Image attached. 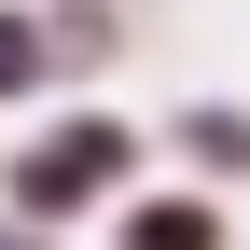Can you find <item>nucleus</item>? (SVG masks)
Segmentation results:
<instances>
[{
  "label": "nucleus",
  "mask_w": 250,
  "mask_h": 250,
  "mask_svg": "<svg viewBox=\"0 0 250 250\" xmlns=\"http://www.w3.org/2000/svg\"><path fill=\"white\" fill-rule=\"evenodd\" d=\"M125 167H139V139H125L111 111H70V125H42V153L14 167V208H28V223H70V208L111 195Z\"/></svg>",
  "instance_id": "nucleus-1"
},
{
  "label": "nucleus",
  "mask_w": 250,
  "mask_h": 250,
  "mask_svg": "<svg viewBox=\"0 0 250 250\" xmlns=\"http://www.w3.org/2000/svg\"><path fill=\"white\" fill-rule=\"evenodd\" d=\"M125 250H223V223H208L195 195H139L125 208Z\"/></svg>",
  "instance_id": "nucleus-2"
},
{
  "label": "nucleus",
  "mask_w": 250,
  "mask_h": 250,
  "mask_svg": "<svg viewBox=\"0 0 250 250\" xmlns=\"http://www.w3.org/2000/svg\"><path fill=\"white\" fill-rule=\"evenodd\" d=\"M181 153H195L208 181H250V111H223V98H208V111H181Z\"/></svg>",
  "instance_id": "nucleus-3"
},
{
  "label": "nucleus",
  "mask_w": 250,
  "mask_h": 250,
  "mask_svg": "<svg viewBox=\"0 0 250 250\" xmlns=\"http://www.w3.org/2000/svg\"><path fill=\"white\" fill-rule=\"evenodd\" d=\"M56 56H42V14H0V98H14V83H42Z\"/></svg>",
  "instance_id": "nucleus-4"
}]
</instances>
